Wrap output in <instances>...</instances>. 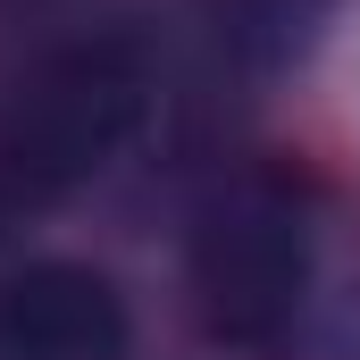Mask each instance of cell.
Returning <instances> with one entry per match:
<instances>
[{"mask_svg": "<svg viewBox=\"0 0 360 360\" xmlns=\"http://www.w3.org/2000/svg\"><path fill=\"white\" fill-rule=\"evenodd\" d=\"M151 126V59L126 34H84L42 51L0 92V201H59L109 176Z\"/></svg>", "mask_w": 360, "mask_h": 360, "instance_id": "obj_2", "label": "cell"}, {"mask_svg": "<svg viewBox=\"0 0 360 360\" xmlns=\"http://www.w3.org/2000/svg\"><path fill=\"white\" fill-rule=\"evenodd\" d=\"M335 210L293 176L226 184L193 226V302L218 344L252 360H327L360 344V285Z\"/></svg>", "mask_w": 360, "mask_h": 360, "instance_id": "obj_1", "label": "cell"}, {"mask_svg": "<svg viewBox=\"0 0 360 360\" xmlns=\"http://www.w3.org/2000/svg\"><path fill=\"white\" fill-rule=\"evenodd\" d=\"M126 293L84 260H25L0 276V360H126Z\"/></svg>", "mask_w": 360, "mask_h": 360, "instance_id": "obj_3", "label": "cell"}]
</instances>
